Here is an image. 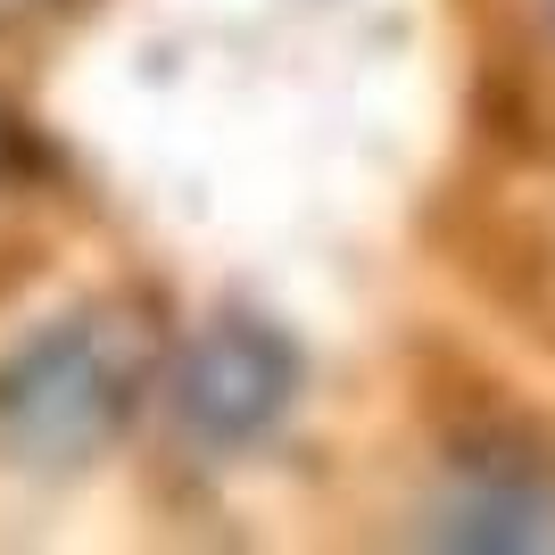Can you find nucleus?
<instances>
[{
  "label": "nucleus",
  "mask_w": 555,
  "mask_h": 555,
  "mask_svg": "<svg viewBox=\"0 0 555 555\" xmlns=\"http://www.w3.org/2000/svg\"><path fill=\"white\" fill-rule=\"evenodd\" d=\"M158 382V315L141 299H83L0 357V448L17 464H83L116 448Z\"/></svg>",
  "instance_id": "f257e3e1"
},
{
  "label": "nucleus",
  "mask_w": 555,
  "mask_h": 555,
  "mask_svg": "<svg viewBox=\"0 0 555 555\" xmlns=\"http://www.w3.org/2000/svg\"><path fill=\"white\" fill-rule=\"evenodd\" d=\"M291 398H299V348L266 315H216L175 357V382H166V406L183 423V440H199L208 456L266 440L291 415Z\"/></svg>",
  "instance_id": "f03ea898"
},
{
  "label": "nucleus",
  "mask_w": 555,
  "mask_h": 555,
  "mask_svg": "<svg viewBox=\"0 0 555 555\" xmlns=\"http://www.w3.org/2000/svg\"><path fill=\"white\" fill-rule=\"evenodd\" d=\"M431 547H555V448L547 440H464L423 498Z\"/></svg>",
  "instance_id": "7ed1b4c3"
},
{
  "label": "nucleus",
  "mask_w": 555,
  "mask_h": 555,
  "mask_svg": "<svg viewBox=\"0 0 555 555\" xmlns=\"http://www.w3.org/2000/svg\"><path fill=\"white\" fill-rule=\"evenodd\" d=\"M25 166H34V133H25V116L0 108V183H17Z\"/></svg>",
  "instance_id": "20e7f679"
},
{
  "label": "nucleus",
  "mask_w": 555,
  "mask_h": 555,
  "mask_svg": "<svg viewBox=\"0 0 555 555\" xmlns=\"http://www.w3.org/2000/svg\"><path fill=\"white\" fill-rule=\"evenodd\" d=\"M34 9H50V0H0V25H17V17H34Z\"/></svg>",
  "instance_id": "39448f33"
}]
</instances>
